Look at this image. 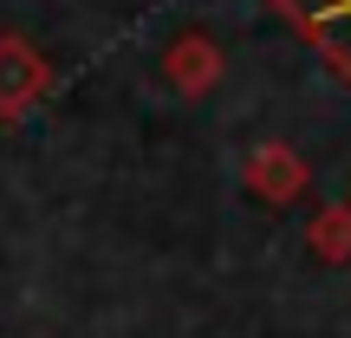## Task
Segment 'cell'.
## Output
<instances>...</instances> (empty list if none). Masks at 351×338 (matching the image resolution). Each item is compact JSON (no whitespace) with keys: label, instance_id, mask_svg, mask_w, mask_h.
Instances as JSON below:
<instances>
[{"label":"cell","instance_id":"cell-1","mask_svg":"<svg viewBox=\"0 0 351 338\" xmlns=\"http://www.w3.org/2000/svg\"><path fill=\"white\" fill-rule=\"evenodd\" d=\"M345 7H351V0H345Z\"/></svg>","mask_w":351,"mask_h":338}]
</instances>
